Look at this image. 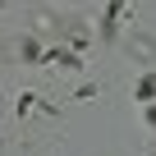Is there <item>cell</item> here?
<instances>
[{"label":"cell","mask_w":156,"mask_h":156,"mask_svg":"<svg viewBox=\"0 0 156 156\" xmlns=\"http://www.w3.org/2000/svg\"><path fill=\"white\" fill-rule=\"evenodd\" d=\"M138 97H156V78H147V83H138Z\"/></svg>","instance_id":"cell-1"}]
</instances>
